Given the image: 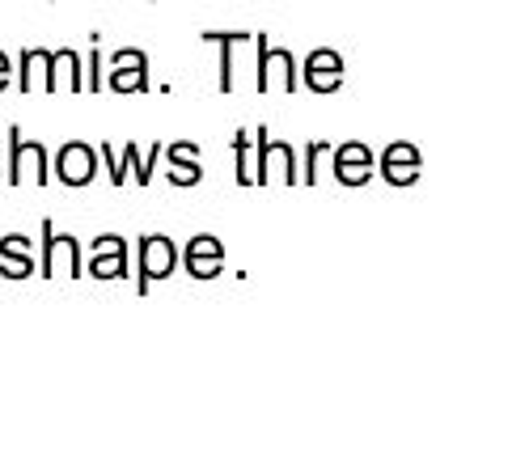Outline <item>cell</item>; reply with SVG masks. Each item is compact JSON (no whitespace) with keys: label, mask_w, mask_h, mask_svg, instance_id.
<instances>
[{"label":"cell","mask_w":512,"mask_h":461,"mask_svg":"<svg viewBox=\"0 0 512 461\" xmlns=\"http://www.w3.org/2000/svg\"><path fill=\"white\" fill-rule=\"evenodd\" d=\"M56 55L51 51H26L22 55V77H17V85H22V94L34 85H43V89H56Z\"/></svg>","instance_id":"obj_9"},{"label":"cell","mask_w":512,"mask_h":461,"mask_svg":"<svg viewBox=\"0 0 512 461\" xmlns=\"http://www.w3.org/2000/svg\"><path fill=\"white\" fill-rule=\"evenodd\" d=\"M89 72H94V77H89V85L102 89V77H98V72H102V55H98V43H94V55H89Z\"/></svg>","instance_id":"obj_15"},{"label":"cell","mask_w":512,"mask_h":461,"mask_svg":"<svg viewBox=\"0 0 512 461\" xmlns=\"http://www.w3.org/2000/svg\"><path fill=\"white\" fill-rule=\"evenodd\" d=\"M254 149H259V165H254V182H271V178H284L297 187V153L292 144L284 140H267V127L254 132Z\"/></svg>","instance_id":"obj_2"},{"label":"cell","mask_w":512,"mask_h":461,"mask_svg":"<svg viewBox=\"0 0 512 461\" xmlns=\"http://www.w3.org/2000/svg\"><path fill=\"white\" fill-rule=\"evenodd\" d=\"M335 174H339V182H347V187L364 182L369 178V149H364V144H343L335 153Z\"/></svg>","instance_id":"obj_10"},{"label":"cell","mask_w":512,"mask_h":461,"mask_svg":"<svg viewBox=\"0 0 512 461\" xmlns=\"http://www.w3.org/2000/svg\"><path fill=\"white\" fill-rule=\"evenodd\" d=\"M204 39H208V43H221V47H225V60H221V89L229 94V89H233V60H229V47H233L237 39H246V34H216V30H208Z\"/></svg>","instance_id":"obj_14"},{"label":"cell","mask_w":512,"mask_h":461,"mask_svg":"<svg viewBox=\"0 0 512 461\" xmlns=\"http://www.w3.org/2000/svg\"><path fill=\"white\" fill-rule=\"evenodd\" d=\"M191 153H195L191 144H174V149H170V165H174V170H170V182H174V187H195V182L204 178V170H199V161H195V165H187V157H191Z\"/></svg>","instance_id":"obj_12"},{"label":"cell","mask_w":512,"mask_h":461,"mask_svg":"<svg viewBox=\"0 0 512 461\" xmlns=\"http://www.w3.org/2000/svg\"><path fill=\"white\" fill-rule=\"evenodd\" d=\"M43 275H81V246L72 233H56L51 220H43Z\"/></svg>","instance_id":"obj_4"},{"label":"cell","mask_w":512,"mask_h":461,"mask_svg":"<svg viewBox=\"0 0 512 461\" xmlns=\"http://www.w3.org/2000/svg\"><path fill=\"white\" fill-rule=\"evenodd\" d=\"M149 60H144V51L136 47H127V51H115V60H111V89H119V94H144L149 89Z\"/></svg>","instance_id":"obj_8"},{"label":"cell","mask_w":512,"mask_h":461,"mask_svg":"<svg viewBox=\"0 0 512 461\" xmlns=\"http://www.w3.org/2000/svg\"><path fill=\"white\" fill-rule=\"evenodd\" d=\"M26 174H30V182H51V174H47V149L39 140H26L22 136V127H9V182H26Z\"/></svg>","instance_id":"obj_1"},{"label":"cell","mask_w":512,"mask_h":461,"mask_svg":"<svg viewBox=\"0 0 512 461\" xmlns=\"http://www.w3.org/2000/svg\"><path fill=\"white\" fill-rule=\"evenodd\" d=\"M98 149L94 144H85V140H68L64 149L56 153V174L64 187H85V182H94L98 174Z\"/></svg>","instance_id":"obj_5"},{"label":"cell","mask_w":512,"mask_h":461,"mask_svg":"<svg viewBox=\"0 0 512 461\" xmlns=\"http://www.w3.org/2000/svg\"><path fill=\"white\" fill-rule=\"evenodd\" d=\"M221 246H216V237H195L191 250H187V263H191V275L199 280H212L216 271H221Z\"/></svg>","instance_id":"obj_11"},{"label":"cell","mask_w":512,"mask_h":461,"mask_svg":"<svg viewBox=\"0 0 512 461\" xmlns=\"http://www.w3.org/2000/svg\"><path fill=\"white\" fill-rule=\"evenodd\" d=\"M301 81L314 89V94H335V89L343 85V60L335 51H309L305 68H301Z\"/></svg>","instance_id":"obj_7"},{"label":"cell","mask_w":512,"mask_h":461,"mask_svg":"<svg viewBox=\"0 0 512 461\" xmlns=\"http://www.w3.org/2000/svg\"><path fill=\"white\" fill-rule=\"evenodd\" d=\"M9 72H13V68H9V55H5V51H0V89H5V85H9Z\"/></svg>","instance_id":"obj_16"},{"label":"cell","mask_w":512,"mask_h":461,"mask_svg":"<svg viewBox=\"0 0 512 461\" xmlns=\"http://www.w3.org/2000/svg\"><path fill=\"white\" fill-rule=\"evenodd\" d=\"M254 39H259V77H254V85L263 89H297V64H292V55L284 51V47H271L267 43V34H254Z\"/></svg>","instance_id":"obj_3"},{"label":"cell","mask_w":512,"mask_h":461,"mask_svg":"<svg viewBox=\"0 0 512 461\" xmlns=\"http://www.w3.org/2000/svg\"><path fill=\"white\" fill-rule=\"evenodd\" d=\"M119 254H123V246H119V237L111 233V237H102V254L94 258V271L102 275V280H111V275H119L123 267H119Z\"/></svg>","instance_id":"obj_13"},{"label":"cell","mask_w":512,"mask_h":461,"mask_svg":"<svg viewBox=\"0 0 512 461\" xmlns=\"http://www.w3.org/2000/svg\"><path fill=\"white\" fill-rule=\"evenodd\" d=\"M174 263H178V250H174L170 237H161V233L140 237V292L153 280H166L174 271Z\"/></svg>","instance_id":"obj_6"}]
</instances>
